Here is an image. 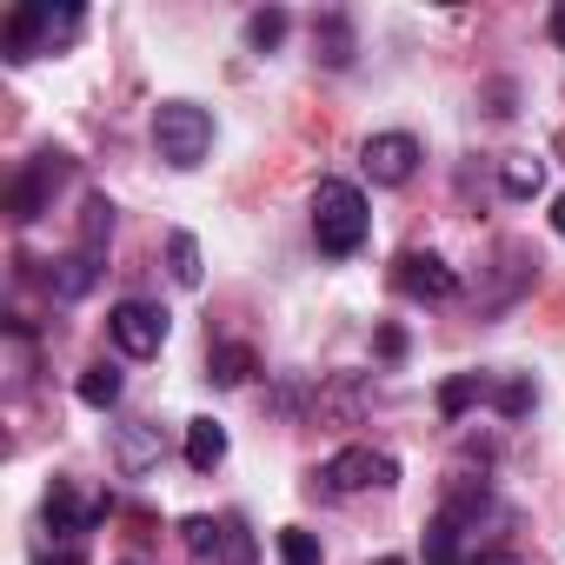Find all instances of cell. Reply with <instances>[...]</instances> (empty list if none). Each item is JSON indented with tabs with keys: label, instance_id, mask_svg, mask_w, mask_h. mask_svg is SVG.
Masks as SVG:
<instances>
[{
	"label": "cell",
	"instance_id": "obj_1",
	"mask_svg": "<svg viewBox=\"0 0 565 565\" xmlns=\"http://www.w3.org/2000/svg\"><path fill=\"white\" fill-rule=\"evenodd\" d=\"M366 226H373L366 193L353 180H320V193H313V239H320V253L327 259H353L366 246Z\"/></svg>",
	"mask_w": 565,
	"mask_h": 565
},
{
	"label": "cell",
	"instance_id": "obj_2",
	"mask_svg": "<svg viewBox=\"0 0 565 565\" xmlns=\"http://www.w3.org/2000/svg\"><path fill=\"white\" fill-rule=\"evenodd\" d=\"M153 147H160L167 167L193 173V167L213 153V114L193 107V100H160V107H153Z\"/></svg>",
	"mask_w": 565,
	"mask_h": 565
},
{
	"label": "cell",
	"instance_id": "obj_3",
	"mask_svg": "<svg viewBox=\"0 0 565 565\" xmlns=\"http://www.w3.org/2000/svg\"><path fill=\"white\" fill-rule=\"evenodd\" d=\"M81 34V8H54V0H28V8L8 14V61H34L54 41Z\"/></svg>",
	"mask_w": 565,
	"mask_h": 565
},
{
	"label": "cell",
	"instance_id": "obj_4",
	"mask_svg": "<svg viewBox=\"0 0 565 565\" xmlns=\"http://www.w3.org/2000/svg\"><path fill=\"white\" fill-rule=\"evenodd\" d=\"M67 173H74V160L67 153H34L14 180H8V213L28 226V220H41L47 206H54V193L67 186Z\"/></svg>",
	"mask_w": 565,
	"mask_h": 565
},
{
	"label": "cell",
	"instance_id": "obj_5",
	"mask_svg": "<svg viewBox=\"0 0 565 565\" xmlns=\"http://www.w3.org/2000/svg\"><path fill=\"white\" fill-rule=\"evenodd\" d=\"M399 479V466L386 459V452H373V446H340L320 472H313V492H333V499H347V492H366V486H393Z\"/></svg>",
	"mask_w": 565,
	"mask_h": 565
},
{
	"label": "cell",
	"instance_id": "obj_6",
	"mask_svg": "<svg viewBox=\"0 0 565 565\" xmlns=\"http://www.w3.org/2000/svg\"><path fill=\"white\" fill-rule=\"evenodd\" d=\"M107 333H114V347H120L127 360H153V353L167 347V313H160L153 300H120V307L107 313Z\"/></svg>",
	"mask_w": 565,
	"mask_h": 565
},
{
	"label": "cell",
	"instance_id": "obj_7",
	"mask_svg": "<svg viewBox=\"0 0 565 565\" xmlns=\"http://www.w3.org/2000/svg\"><path fill=\"white\" fill-rule=\"evenodd\" d=\"M393 287H399L406 300L446 307V300H459V273H452L439 253H399V266H393Z\"/></svg>",
	"mask_w": 565,
	"mask_h": 565
},
{
	"label": "cell",
	"instance_id": "obj_8",
	"mask_svg": "<svg viewBox=\"0 0 565 565\" xmlns=\"http://www.w3.org/2000/svg\"><path fill=\"white\" fill-rule=\"evenodd\" d=\"M360 167H366L373 186H406L413 167H419V140L413 134H373L366 153H360Z\"/></svg>",
	"mask_w": 565,
	"mask_h": 565
},
{
	"label": "cell",
	"instance_id": "obj_9",
	"mask_svg": "<svg viewBox=\"0 0 565 565\" xmlns=\"http://www.w3.org/2000/svg\"><path fill=\"white\" fill-rule=\"evenodd\" d=\"M114 466H120L127 479L153 472V466H160V426H147V419H127V426L114 433Z\"/></svg>",
	"mask_w": 565,
	"mask_h": 565
},
{
	"label": "cell",
	"instance_id": "obj_10",
	"mask_svg": "<svg viewBox=\"0 0 565 565\" xmlns=\"http://www.w3.org/2000/svg\"><path fill=\"white\" fill-rule=\"evenodd\" d=\"M100 259H107V253H87V246H74L67 259H54V273H47V294H54V300H81V294H94Z\"/></svg>",
	"mask_w": 565,
	"mask_h": 565
},
{
	"label": "cell",
	"instance_id": "obj_11",
	"mask_svg": "<svg viewBox=\"0 0 565 565\" xmlns=\"http://www.w3.org/2000/svg\"><path fill=\"white\" fill-rule=\"evenodd\" d=\"M353 54H360L353 21H347V14H320V21H313V61L340 74V67H353Z\"/></svg>",
	"mask_w": 565,
	"mask_h": 565
},
{
	"label": "cell",
	"instance_id": "obj_12",
	"mask_svg": "<svg viewBox=\"0 0 565 565\" xmlns=\"http://www.w3.org/2000/svg\"><path fill=\"white\" fill-rule=\"evenodd\" d=\"M100 512H107V505H81L74 486H54V492H47V525H54V539H81Z\"/></svg>",
	"mask_w": 565,
	"mask_h": 565
},
{
	"label": "cell",
	"instance_id": "obj_13",
	"mask_svg": "<svg viewBox=\"0 0 565 565\" xmlns=\"http://www.w3.org/2000/svg\"><path fill=\"white\" fill-rule=\"evenodd\" d=\"M492 393H499V380H486V373H459V380L439 386V413H446V419H466V413L486 406Z\"/></svg>",
	"mask_w": 565,
	"mask_h": 565
},
{
	"label": "cell",
	"instance_id": "obj_14",
	"mask_svg": "<svg viewBox=\"0 0 565 565\" xmlns=\"http://www.w3.org/2000/svg\"><path fill=\"white\" fill-rule=\"evenodd\" d=\"M220 459H226V426L220 419H186V466L213 472Z\"/></svg>",
	"mask_w": 565,
	"mask_h": 565
},
{
	"label": "cell",
	"instance_id": "obj_15",
	"mask_svg": "<svg viewBox=\"0 0 565 565\" xmlns=\"http://www.w3.org/2000/svg\"><path fill=\"white\" fill-rule=\"evenodd\" d=\"M206 380H213V386H246V380H253V347H239V340L213 347V360H206Z\"/></svg>",
	"mask_w": 565,
	"mask_h": 565
},
{
	"label": "cell",
	"instance_id": "obj_16",
	"mask_svg": "<svg viewBox=\"0 0 565 565\" xmlns=\"http://www.w3.org/2000/svg\"><path fill=\"white\" fill-rule=\"evenodd\" d=\"M167 266H173V279H180L186 294H200L206 266H200V239H193V233H173V239H167Z\"/></svg>",
	"mask_w": 565,
	"mask_h": 565
},
{
	"label": "cell",
	"instance_id": "obj_17",
	"mask_svg": "<svg viewBox=\"0 0 565 565\" xmlns=\"http://www.w3.org/2000/svg\"><path fill=\"white\" fill-rule=\"evenodd\" d=\"M499 186H505V200H532V193L545 186V167H539L532 153H519V160L499 167Z\"/></svg>",
	"mask_w": 565,
	"mask_h": 565
},
{
	"label": "cell",
	"instance_id": "obj_18",
	"mask_svg": "<svg viewBox=\"0 0 565 565\" xmlns=\"http://www.w3.org/2000/svg\"><path fill=\"white\" fill-rule=\"evenodd\" d=\"M287 28H294L287 8H259V14L246 21V47H253V54H273L279 41H287Z\"/></svg>",
	"mask_w": 565,
	"mask_h": 565
},
{
	"label": "cell",
	"instance_id": "obj_19",
	"mask_svg": "<svg viewBox=\"0 0 565 565\" xmlns=\"http://www.w3.org/2000/svg\"><path fill=\"white\" fill-rule=\"evenodd\" d=\"M213 565H253V532H246V519H220V552H213Z\"/></svg>",
	"mask_w": 565,
	"mask_h": 565
},
{
	"label": "cell",
	"instance_id": "obj_20",
	"mask_svg": "<svg viewBox=\"0 0 565 565\" xmlns=\"http://www.w3.org/2000/svg\"><path fill=\"white\" fill-rule=\"evenodd\" d=\"M81 399H87V406H100V413H107V406H114V399H120V373H114V366H107V360H100V366H87V373H81Z\"/></svg>",
	"mask_w": 565,
	"mask_h": 565
},
{
	"label": "cell",
	"instance_id": "obj_21",
	"mask_svg": "<svg viewBox=\"0 0 565 565\" xmlns=\"http://www.w3.org/2000/svg\"><path fill=\"white\" fill-rule=\"evenodd\" d=\"M107 239H114V206H107V200H87V226H81V246H87V253H107Z\"/></svg>",
	"mask_w": 565,
	"mask_h": 565
},
{
	"label": "cell",
	"instance_id": "obj_22",
	"mask_svg": "<svg viewBox=\"0 0 565 565\" xmlns=\"http://www.w3.org/2000/svg\"><path fill=\"white\" fill-rule=\"evenodd\" d=\"M532 399H539V393H532V380H499V393H492V406H499L505 419H525V413H532Z\"/></svg>",
	"mask_w": 565,
	"mask_h": 565
},
{
	"label": "cell",
	"instance_id": "obj_23",
	"mask_svg": "<svg viewBox=\"0 0 565 565\" xmlns=\"http://www.w3.org/2000/svg\"><path fill=\"white\" fill-rule=\"evenodd\" d=\"M180 532H186V552H193V558H213V552H220V519L193 512V519H186Z\"/></svg>",
	"mask_w": 565,
	"mask_h": 565
},
{
	"label": "cell",
	"instance_id": "obj_24",
	"mask_svg": "<svg viewBox=\"0 0 565 565\" xmlns=\"http://www.w3.org/2000/svg\"><path fill=\"white\" fill-rule=\"evenodd\" d=\"M279 558H287V565H320V539L287 525V532H279Z\"/></svg>",
	"mask_w": 565,
	"mask_h": 565
},
{
	"label": "cell",
	"instance_id": "obj_25",
	"mask_svg": "<svg viewBox=\"0 0 565 565\" xmlns=\"http://www.w3.org/2000/svg\"><path fill=\"white\" fill-rule=\"evenodd\" d=\"M380 353H386V360H399V353H406V333H399V327H386V333H380Z\"/></svg>",
	"mask_w": 565,
	"mask_h": 565
},
{
	"label": "cell",
	"instance_id": "obj_26",
	"mask_svg": "<svg viewBox=\"0 0 565 565\" xmlns=\"http://www.w3.org/2000/svg\"><path fill=\"white\" fill-rule=\"evenodd\" d=\"M552 233H558V239H565V193H558V200H552Z\"/></svg>",
	"mask_w": 565,
	"mask_h": 565
},
{
	"label": "cell",
	"instance_id": "obj_27",
	"mask_svg": "<svg viewBox=\"0 0 565 565\" xmlns=\"http://www.w3.org/2000/svg\"><path fill=\"white\" fill-rule=\"evenodd\" d=\"M552 41L565 47V8H552Z\"/></svg>",
	"mask_w": 565,
	"mask_h": 565
},
{
	"label": "cell",
	"instance_id": "obj_28",
	"mask_svg": "<svg viewBox=\"0 0 565 565\" xmlns=\"http://www.w3.org/2000/svg\"><path fill=\"white\" fill-rule=\"evenodd\" d=\"M54 565H81V552H61V558H54Z\"/></svg>",
	"mask_w": 565,
	"mask_h": 565
},
{
	"label": "cell",
	"instance_id": "obj_29",
	"mask_svg": "<svg viewBox=\"0 0 565 565\" xmlns=\"http://www.w3.org/2000/svg\"><path fill=\"white\" fill-rule=\"evenodd\" d=\"M373 565H406V558H373Z\"/></svg>",
	"mask_w": 565,
	"mask_h": 565
}]
</instances>
